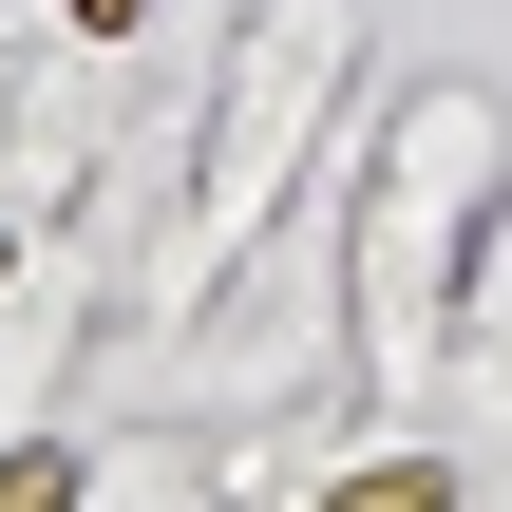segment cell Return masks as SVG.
Here are the masks:
<instances>
[{
  "label": "cell",
  "instance_id": "obj_1",
  "mask_svg": "<svg viewBox=\"0 0 512 512\" xmlns=\"http://www.w3.org/2000/svg\"><path fill=\"white\" fill-rule=\"evenodd\" d=\"M323 512H456V475H418V456H380V475H342Z\"/></svg>",
  "mask_w": 512,
  "mask_h": 512
},
{
  "label": "cell",
  "instance_id": "obj_2",
  "mask_svg": "<svg viewBox=\"0 0 512 512\" xmlns=\"http://www.w3.org/2000/svg\"><path fill=\"white\" fill-rule=\"evenodd\" d=\"M0 512H76V456H0Z\"/></svg>",
  "mask_w": 512,
  "mask_h": 512
}]
</instances>
